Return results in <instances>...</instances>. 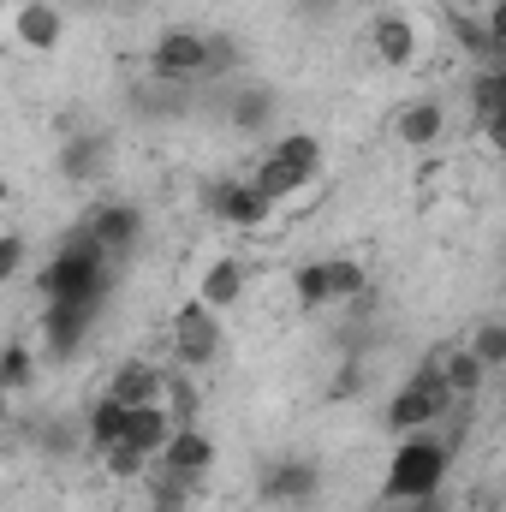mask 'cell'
Returning <instances> with one entry per match:
<instances>
[{"label":"cell","instance_id":"obj_1","mask_svg":"<svg viewBox=\"0 0 506 512\" xmlns=\"http://www.w3.org/2000/svg\"><path fill=\"white\" fill-rule=\"evenodd\" d=\"M36 292H42V304H48V298H102V304H108V292H114V262H108L102 245L78 227V233L60 239V251L36 268Z\"/></svg>","mask_w":506,"mask_h":512},{"label":"cell","instance_id":"obj_2","mask_svg":"<svg viewBox=\"0 0 506 512\" xmlns=\"http://www.w3.org/2000/svg\"><path fill=\"white\" fill-rule=\"evenodd\" d=\"M447 465H453V453L441 447V435H429V429L399 435V447H393V459H387V471H381V501L399 507V501H429V495H441Z\"/></svg>","mask_w":506,"mask_h":512},{"label":"cell","instance_id":"obj_3","mask_svg":"<svg viewBox=\"0 0 506 512\" xmlns=\"http://www.w3.org/2000/svg\"><path fill=\"white\" fill-rule=\"evenodd\" d=\"M447 411H453V393H447L441 370H435V358H429V364H417V370L399 382V393L387 399V429H393V435H411V429L441 423Z\"/></svg>","mask_w":506,"mask_h":512},{"label":"cell","instance_id":"obj_4","mask_svg":"<svg viewBox=\"0 0 506 512\" xmlns=\"http://www.w3.org/2000/svg\"><path fill=\"white\" fill-rule=\"evenodd\" d=\"M167 346H173V364L179 370H209V364H221V352H227V328H221V310H209V304H179L173 310V328H167Z\"/></svg>","mask_w":506,"mask_h":512},{"label":"cell","instance_id":"obj_5","mask_svg":"<svg viewBox=\"0 0 506 512\" xmlns=\"http://www.w3.org/2000/svg\"><path fill=\"white\" fill-rule=\"evenodd\" d=\"M96 316H102V298H48L36 316V334L54 358H72L96 334Z\"/></svg>","mask_w":506,"mask_h":512},{"label":"cell","instance_id":"obj_6","mask_svg":"<svg viewBox=\"0 0 506 512\" xmlns=\"http://www.w3.org/2000/svg\"><path fill=\"white\" fill-rule=\"evenodd\" d=\"M149 78L155 84H203V30H161L149 42Z\"/></svg>","mask_w":506,"mask_h":512},{"label":"cell","instance_id":"obj_7","mask_svg":"<svg viewBox=\"0 0 506 512\" xmlns=\"http://www.w3.org/2000/svg\"><path fill=\"white\" fill-rule=\"evenodd\" d=\"M84 233L102 245V256H108V262H126V256L143 251L149 215H143L137 203H96V209H90V221H84Z\"/></svg>","mask_w":506,"mask_h":512},{"label":"cell","instance_id":"obj_8","mask_svg":"<svg viewBox=\"0 0 506 512\" xmlns=\"http://www.w3.org/2000/svg\"><path fill=\"white\" fill-rule=\"evenodd\" d=\"M203 203H209V215H215L221 227H239V233L268 227V215H274V203L256 197L251 179H215V185L203 191Z\"/></svg>","mask_w":506,"mask_h":512},{"label":"cell","instance_id":"obj_9","mask_svg":"<svg viewBox=\"0 0 506 512\" xmlns=\"http://www.w3.org/2000/svg\"><path fill=\"white\" fill-rule=\"evenodd\" d=\"M215 459H221V447H215V435H209V429H197V423H173L167 447L155 453V465H167L173 477H191V483H203Z\"/></svg>","mask_w":506,"mask_h":512},{"label":"cell","instance_id":"obj_10","mask_svg":"<svg viewBox=\"0 0 506 512\" xmlns=\"http://www.w3.org/2000/svg\"><path fill=\"white\" fill-rule=\"evenodd\" d=\"M316 495H322V471H316L310 459H280V465H268V477H262V501L280 507V512H304Z\"/></svg>","mask_w":506,"mask_h":512},{"label":"cell","instance_id":"obj_11","mask_svg":"<svg viewBox=\"0 0 506 512\" xmlns=\"http://www.w3.org/2000/svg\"><path fill=\"white\" fill-rule=\"evenodd\" d=\"M114 173V137L108 131H78L60 143V179L66 185H96Z\"/></svg>","mask_w":506,"mask_h":512},{"label":"cell","instance_id":"obj_12","mask_svg":"<svg viewBox=\"0 0 506 512\" xmlns=\"http://www.w3.org/2000/svg\"><path fill=\"white\" fill-rule=\"evenodd\" d=\"M12 36H18V48H30V54H54V48L66 42V12H60L54 0H18V6H12Z\"/></svg>","mask_w":506,"mask_h":512},{"label":"cell","instance_id":"obj_13","mask_svg":"<svg viewBox=\"0 0 506 512\" xmlns=\"http://www.w3.org/2000/svg\"><path fill=\"white\" fill-rule=\"evenodd\" d=\"M417 48H423V36H417V24H411V12H376L370 18V54H376L381 66H411L417 60Z\"/></svg>","mask_w":506,"mask_h":512},{"label":"cell","instance_id":"obj_14","mask_svg":"<svg viewBox=\"0 0 506 512\" xmlns=\"http://www.w3.org/2000/svg\"><path fill=\"white\" fill-rule=\"evenodd\" d=\"M191 102H197V90H191V84H155V78H143V84L131 90V114H137V120H149V126L185 120V114H191Z\"/></svg>","mask_w":506,"mask_h":512},{"label":"cell","instance_id":"obj_15","mask_svg":"<svg viewBox=\"0 0 506 512\" xmlns=\"http://www.w3.org/2000/svg\"><path fill=\"white\" fill-rule=\"evenodd\" d=\"M393 137H399L405 149H435V143L447 137V108H441L435 96H417V102H405V108L393 114Z\"/></svg>","mask_w":506,"mask_h":512},{"label":"cell","instance_id":"obj_16","mask_svg":"<svg viewBox=\"0 0 506 512\" xmlns=\"http://www.w3.org/2000/svg\"><path fill=\"white\" fill-rule=\"evenodd\" d=\"M274 120H280V96L268 84H245V90L227 96V126L239 131V137H262Z\"/></svg>","mask_w":506,"mask_h":512},{"label":"cell","instance_id":"obj_17","mask_svg":"<svg viewBox=\"0 0 506 512\" xmlns=\"http://www.w3.org/2000/svg\"><path fill=\"white\" fill-rule=\"evenodd\" d=\"M167 435H173L167 405H131L126 423H120V447H131L137 459H155V453L167 447Z\"/></svg>","mask_w":506,"mask_h":512},{"label":"cell","instance_id":"obj_18","mask_svg":"<svg viewBox=\"0 0 506 512\" xmlns=\"http://www.w3.org/2000/svg\"><path fill=\"white\" fill-rule=\"evenodd\" d=\"M108 399H120V405H161V364H143V358H126V364H114V376L102 387Z\"/></svg>","mask_w":506,"mask_h":512},{"label":"cell","instance_id":"obj_19","mask_svg":"<svg viewBox=\"0 0 506 512\" xmlns=\"http://www.w3.org/2000/svg\"><path fill=\"white\" fill-rule=\"evenodd\" d=\"M239 298H245V262H239V256H215V262L203 268V280H197V304L233 310Z\"/></svg>","mask_w":506,"mask_h":512},{"label":"cell","instance_id":"obj_20","mask_svg":"<svg viewBox=\"0 0 506 512\" xmlns=\"http://www.w3.org/2000/svg\"><path fill=\"white\" fill-rule=\"evenodd\" d=\"M471 114L477 126H506V66H477L471 78Z\"/></svg>","mask_w":506,"mask_h":512},{"label":"cell","instance_id":"obj_21","mask_svg":"<svg viewBox=\"0 0 506 512\" xmlns=\"http://www.w3.org/2000/svg\"><path fill=\"white\" fill-rule=\"evenodd\" d=\"M268 161H280V167L316 179V173H322V137H316V131H280V137L268 143Z\"/></svg>","mask_w":506,"mask_h":512},{"label":"cell","instance_id":"obj_22","mask_svg":"<svg viewBox=\"0 0 506 512\" xmlns=\"http://www.w3.org/2000/svg\"><path fill=\"white\" fill-rule=\"evenodd\" d=\"M435 370H441V382H447V393H453V399H477V393L489 387V370H483L465 346L441 352V358H435Z\"/></svg>","mask_w":506,"mask_h":512},{"label":"cell","instance_id":"obj_23","mask_svg":"<svg viewBox=\"0 0 506 512\" xmlns=\"http://www.w3.org/2000/svg\"><path fill=\"white\" fill-rule=\"evenodd\" d=\"M120 423H126V405L108 399V393H96L90 411H84V447H90V453H108V447L120 441Z\"/></svg>","mask_w":506,"mask_h":512},{"label":"cell","instance_id":"obj_24","mask_svg":"<svg viewBox=\"0 0 506 512\" xmlns=\"http://www.w3.org/2000/svg\"><path fill=\"white\" fill-rule=\"evenodd\" d=\"M161 405H167V417H173V423H197L203 393H197V382H191V370L161 364Z\"/></svg>","mask_w":506,"mask_h":512},{"label":"cell","instance_id":"obj_25","mask_svg":"<svg viewBox=\"0 0 506 512\" xmlns=\"http://www.w3.org/2000/svg\"><path fill=\"white\" fill-rule=\"evenodd\" d=\"M143 483H149V512H185L191 507V495H197V483L191 477H173L167 465H143Z\"/></svg>","mask_w":506,"mask_h":512},{"label":"cell","instance_id":"obj_26","mask_svg":"<svg viewBox=\"0 0 506 512\" xmlns=\"http://www.w3.org/2000/svg\"><path fill=\"white\" fill-rule=\"evenodd\" d=\"M322 274H328V304H352L370 292V268L358 256H322Z\"/></svg>","mask_w":506,"mask_h":512},{"label":"cell","instance_id":"obj_27","mask_svg":"<svg viewBox=\"0 0 506 512\" xmlns=\"http://www.w3.org/2000/svg\"><path fill=\"white\" fill-rule=\"evenodd\" d=\"M251 185H256V197H262V203H286V197H298V191H304L310 179L262 155V161H256V167H251Z\"/></svg>","mask_w":506,"mask_h":512},{"label":"cell","instance_id":"obj_28","mask_svg":"<svg viewBox=\"0 0 506 512\" xmlns=\"http://www.w3.org/2000/svg\"><path fill=\"white\" fill-rule=\"evenodd\" d=\"M30 441H36L48 459H66V453H78V441H84V423H78V417H42V423L30 429Z\"/></svg>","mask_w":506,"mask_h":512},{"label":"cell","instance_id":"obj_29","mask_svg":"<svg viewBox=\"0 0 506 512\" xmlns=\"http://www.w3.org/2000/svg\"><path fill=\"white\" fill-rule=\"evenodd\" d=\"M36 382V358H30V346L24 340H6L0 346V393L12 399V393H30Z\"/></svg>","mask_w":506,"mask_h":512},{"label":"cell","instance_id":"obj_30","mask_svg":"<svg viewBox=\"0 0 506 512\" xmlns=\"http://www.w3.org/2000/svg\"><path fill=\"white\" fill-rule=\"evenodd\" d=\"M465 352H471L483 370H506V322H495V316L477 322V334L465 340Z\"/></svg>","mask_w":506,"mask_h":512},{"label":"cell","instance_id":"obj_31","mask_svg":"<svg viewBox=\"0 0 506 512\" xmlns=\"http://www.w3.org/2000/svg\"><path fill=\"white\" fill-rule=\"evenodd\" d=\"M292 304H304V310H322V304H328V274H322V262H298V268H292Z\"/></svg>","mask_w":506,"mask_h":512},{"label":"cell","instance_id":"obj_32","mask_svg":"<svg viewBox=\"0 0 506 512\" xmlns=\"http://www.w3.org/2000/svg\"><path fill=\"white\" fill-rule=\"evenodd\" d=\"M24 251H30V245H24L18 233H0V286H12V280L24 274Z\"/></svg>","mask_w":506,"mask_h":512},{"label":"cell","instance_id":"obj_33","mask_svg":"<svg viewBox=\"0 0 506 512\" xmlns=\"http://www.w3.org/2000/svg\"><path fill=\"white\" fill-rule=\"evenodd\" d=\"M102 465H108V477H120V483H131V477H143V465H149V459H137L131 447H120V441H114V447L102 453Z\"/></svg>","mask_w":506,"mask_h":512},{"label":"cell","instance_id":"obj_34","mask_svg":"<svg viewBox=\"0 0 506 512\" xmlns=\"http://www.w3.org/2000/svg\"><path fill=\"white\" fill-rule=\"evenodd\" d=\"M60 12H84V18H96V12H108L114 0H54Z\"/></svg>","mask_w":506,"mask_h":512},{"label":"cell","instance_id":"obj_35","mask_svg":"<svg viewBox=\"0 0 506 512\" xmlns=\"http://www.w3.org/2000/svg\"><path fill=\"white\" fill-rule=\"evenodd\" d=\"M334 6H340V0H298L304 18H334Z\"/></svg>","mask_w":506,"mask_h":512},{"label":"cell","instance_id":"obj_36","mask_svg":"<svg viewBox=\"0 0 506 512\" xmlns=\"http://www.w3.org/2000/svg\"><path fill=\"white\" fill-rule=\"evenodd\" d=\"M0 429H6V393H0Z\"/></svg>","mask_w":506,"mask_h":512}]
</instances>
